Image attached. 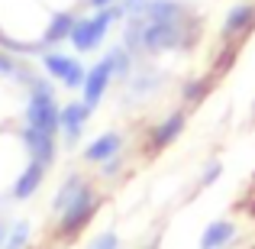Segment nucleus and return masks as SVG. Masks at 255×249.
Listing matches in <instances>:
<instances>
[{
	"instance_id": "obj_6",
	"label": "nucleus",
	"mask_w": 255,
	"mask_h": 249,
	"mask_svg": "<svg viewBox=\"0 0 255 249\" xmlns=\"http://www.w3.org/2000/svg\"><path fill=\"white\" fill-rule=\"evenodd\" d=\"M110 84H113V65L107 62V55H104L97 65H91V68H87L84 87H81V100L91 107V110H97V107L104 104V97H107V91H110Z\"/></svg>"
},
{
	"instance_id": "obj_9",
	"label": "nucleus",
	"mask_w": 255,
	"mask_h": 249,
	"mask_svg": "<svg viewBox=\"0 0 255 249\" xmlns=\"http://www.w3.org/2000/svg\"><path fill=\"white\" fill-rule=\"evenodd\" d=\"M184 130H187V113L184 110H171L162 123L152 126V133H149V152L168 149L174 139H181V133H184Z\"/></svg>"
},
{
	"instance_id": "obj_5",
	"label": "nucleus",
	"mask_w": 255,
	"mask_h": 249,
	"mask_svg": "<svg viewBox=\"0 0 255 249\" xmlns=\"http://www.w3.org/2000/svg\"><path fill=\"white\" fill-rule=\"evenodd\" d=\"M94 117V110L84 104V100H71V104H62V113H58V136H62L65 146H78V139L84 136L87 120Z\"/></svg>"
},
{
	"instance_id": "obj_23",
	"label": "nucleus",
	"mask_w": 255,
	"mask_h": 249,
	"mask_svg": "<svg viewBox=\"0 0 255 249\" xmlns=\"http://www.w3.org/2000/svg\"><path fill=\"white\" fill-rule=\"evenodd\" d=\"M123 165H126V159H123V152H120V156L107 159L104 165H97V172H100V178H117V175L123 172Z\"/></svg>"
},
{
	"instance_id": "obj_7",
	"label": "nucleus",
	"mask_w": 255,
	"mask_h": 249,
	"mask_svg": "<svg viewBox=\"0 0 255 249\" xmlns=\"http://www.w3.org/2000/svg\"><path fill=\"white\" fill-rule=\"evenodd\" d=\"M19 139H23L29 159H36V162L45 165V168L55 165V159H58V136L42 133V130H32V126H19Z\"/></svg>"
},
{
	"instance_id": "obj_26",
	"label": "nucleus",
	"mask_w": 255,
	"mask_h": 249,
	"mask_svg": "<svg viewBox=\"0 0 255 249\" xmlns=\"http://www.w3.org/2000/svg\"><path fill=\"white\" fill-rule=\"evenodd\" d=\"M3 240H6V224L0 220V249H3Z\"/></svg>"
},
{
	"instance_id": "obj_15",
	"label": "nucleus",
	"mask_w": 255,
	"mask_h": 249,
	"mask_svg": "<svg viewBox=\"0 0 255 249\" xmlns=\"http://www.w3.org/2000/svg\"><path fill=\"white\" fill-rule=\"evenodd\" d=\"M158 91V78L155 71H132L126 78V100H142V97H152Z\"/></svg>"
},
{
	"instance_id": "obj_2",
	"label": "nucleus",
	"mask_w": 255,
	"mask_h": 249,
	"mask_svg": "<svg viewBox=\"0 0 255 249\" xmlns=\"http://www.w3.org/2000/svg\"><path fill=\"white\" fill-rule=\"evenodd\" d=\"M97 211H100V191L94 185H84L81 191H78V198L71 201L62 214H58L55 237L58 240H75L78 233H81L84 227L97 217Z\"/></svg>"
},
{
	"instance_id": "obj_14",
	"label": "nucleus",
	"mask_w": 255,
	"mask_h": 249,
	"mask_svg": "<svg viewBox=\"0 0 255 249\" xmlns=\"http://www.w3.org/2000/svg\"><path fill=\"white\" fill-rule=\"evenodd\" d=\"M142 16L149 23H171V19H184V6L178 0H145Z\"/></svg>"
},
{
	"instance_id": "obj_18",
	"label": "nucleus",
	"mask_w": 255,
	"mask_h": 249,
	"mask_svg": "<svg viewBox=\"0 0 255 249\" xmlns=\"http://www.w3.org/2000/svg\"><path fill=\"white\" fill-rule=\"evenodd\" d=\"M107 62L113 65V78H123V81L136 71V55H132L126 45H113V49L107 52Z\"/></svg>"
},
{
	"instance_id": "obj_21",
	"label": "nucleus",
	"mask_w": 255,
	"mask_h": 249,
	"mask_svg": "<svg viewBox=\"0 0 255 249\" xmlns=\"http://www.w3.org/2000/svg\"><path fill=\"white\" fill-rule=\"evenodd\" d=\"M220 178H223V162H217V159H213V162H207L204 172H200V188H213Z\"/></svg>"
},
{
	"instance_id": "obj_28",
	"label": "nucleus",
	"mask_w": 255,
	"mask_h": 249,
	"mask_svg": "<svg viewBox=\"0 0 255 249\" xmlns=\"http://www.w3.org/2000/svg\"><path fill=\"white\" fill-rule=\"evenodd\" d=\"M252 117H255V100H252Z\"/></svg>"
},
{
	"instance_id": "obj_25",
	"label": "nucleus",
	"mask_w": 255,
	"mask_h": 249,
	"mask_svg": "<svg viewBox=\"0 0 255 249\" xmlns=\"http://www.w3.org/2000/svg\"><path fill=\"white\" fill-rule=\"evenodd\" d=\"M87 3L94 6V10H107V6H113V3H120V0H87Z\"/></svg>"
},
{
	"instance_id": "obj_12",
	"label": "nucleus",
	"mask_w": 255,
	"mask_h": 249,
	"mask_svg": "<svg viewBox=\"0 0 255 249\" xmlns=\"http://www.w3.org/2000/svg\"><path fill=\"white\" fill-rule=\"evenodd\" d=\"M75 13L71 10H55L52 13V19H49V26L42 29V36H39V42L45 45V49H55L58 42H68V36H71V29H75Z\"/></svg>"
},
{
	"instance_id": "obj_20",
	"label": "nucleus",
	"mask_w": 255,
	"mask_h": 249,
	"mask_svg": "<svg viewBox=\"0 0 255 249\" xmlns=\"http://www.w3.org/2000/svg\"><path fill=\"white\" fill-rule=\"evenodd\" d=\"M29 220H16V224L6 230V240H3V249H26V243H29Z\"/></svg>"
},
{
	"instance_id": "obj_1",
	"label": "nucleus",
	"mask_w": 255,
	"mask_h": 249,
	"mask_svg": "<svg viewBox=\"0 0 255 249\" xmlns=\"http://www.w3.org/2000/svg\"><path fill=\"white\" fill-rule=\"evenodd\" d=\"M123 16H126V10L120 3L107 6V10H94V16H78L75 29H71V36H68L71 49H75L78 55H87V52L100 49V42L107 39L110 26L117 23V19H123Z\"/></svg>"
},
{
	"instance_id": "obj_27",
	"label": "nucleus",
	"mask_w": 255,
	"mask_h": 249,
	"mask_svg": "<svg viewBox=\"0 0 255 249\" xmlns=\"http://www.w3.org/2000/svg\"><path fill=\"white\" fill-rule=\"evenodd\" d=\"M145 249H158V243H152V246H145Z\"/></svg>"
},
{
	"instance_id": "obj_16",
	"label": "nucleus",
	"mask_w": 255,
	"mask_h": 249,
	"mask_svg": "<svg viewBox=\"0 0 255 249\" xmlns=\"http://www.w3.org/2000/svg\"><path fill=\"white\" fill-rule=\"evenodd\" d=\"M87 185L84 181V175L81 172H71L68 178L62 181V185H58V191H55V198H52V214H62L65 207L71 204V201L78 198V191H81V188Z\"/></svg>"
},
{
	"instance_id": "obj_17",
	"label": "nucleus",
	"mask_w": 255,
	"mask_h": 249,
	"mask_svg": "<svg viewBox=\"0 0 255 249\" xmlns=\"http://www.w3.org/2000/svg\"><path fill=\"white\" fill-rule=\"evenodd\" d=\"M210 91H213V78H191V81H184L181 84V100H184L187 107H197V104H204L207 97H210Z\"/></svg>"
},
{
	"instance_id": "obj_3",
	"label": "nucleus",
	"mask_w": 255,
	"mask_h": 249,
	"mask_svg": "<svg viewBox=\"0 0 255 249\" xmlns=\"http://www.w3.org/2000/svg\"><path fill=\"white\" fill-rule=\"evenodd\" d=\"M39 62H42V75L52 78V81H62L65 91H81L84 87L87 68H84L81 58L65 55V52H55V49H45L39 55Z\"/></svg>"
},
{
	"instance_id": "obj_10",
	"label": "nucleus",
	"mask_w": 255,
	"mask_h": 249,
	"mask_svg": "<svg viewBox=\"0 0 255 249\" xmlns=\"http://www.w3.org/2000/svg\"><path fill=\"white\" fill-rule=\"evenodd\" d=\"M45 172H49L45 165H39L36 159H29V162L23 165V172L16 175V181L10 185V194H6V198H10V201H29L32 194H36L39 188H42Z\"/></svg>"
},
{
	"instance_id": "obj_24",
	"label": "nucleus",
	"mask_w": 255,
	"mask_h": 249,
	"mask_svg": "<svg viewBox=\"0 0 255 249\" xmlns=\"http://www.w3.org/2000/svg\"><path fill=\"white\" fill-rule=\"evenodd\" d=\"M233 62H236V49L226 42V45H223V52H220V58H217V75L230 71V65H233Z\"/></svg>"
},
{
	"instance_id": "obj_19",
	"label": "nucleus",
	"mask_w": 255,
	"mask_h": 249,
	"mask_svg": "<svg viewBox=\"0 0 255 249\" xmlns=\"http://www.w3.org/2000/svg\"><path fill=\"white\" fill-rule=\"evenodd\" d=\"M32 75H36V71L26 68L23 62H16L10 52H0V78H10V81H16V84L26 87V84L32 81Z\"/></svg>"
},
{
	"instance_id": "obj_11",
	"label": "nucleus",
	"mask_w": 255,
	"mask_h": 249,
	"mask_svg": "<svg viewBox=\"0 0 255 249\" xmlns=\"http://www.w3.org/2000/svg\"><path fill=\"white\" fill-rule=\"evenodd\" d=\"M252 26H255V3H236L230 13H226L220 36H223V42H233V39L246 36Z\"/></svg>"
},
{
	"instance_id": "obj_13",
	"label": "nucleus",
	"mask_w": 255,
	"mask_h": 249,
	"mask_svg": "<svg viewBox=\"0 0 255 249\" xmlns=\"http://www.w3.org/2000/svg\"><path fill=\"white\" fill-rule=\"evenodd\" d=\"M233 240H236V224L220 217V220H210V224L204 227V233H200V240H197V249H226Z\"/></svg>"
},
{
	"instance_id": "obj_22",
	"label": "nucleus",
	"mask_w": 255,
	"mask_h": 249,
	"mask_svg": "<svg viewBox=\"0 0 255 249\" xmlns=\"http://www.w3.org/2000/svg\"><path fill=\"white\" fill-rule=\"evenodd\" d=\"M87 249H120V233L117 230L100 233V237H94L91 243H87Z\"/></svg>"
},
{
	"instance_id": "obj_8",
	"label": "nucleus",
	"mask_w": 255,
	"mask_h": 249,
	"mask_svg": "<svg viewBox=\"0 0 255 249\" xmlns=\"http://www.w3.org/2000/svg\"><path fill=\"white\" fill-rule=\"evenodd\" d=\"M123 146H126L123 133H117V130H107V133L94 136L91 143L84 146V149H81V159H84L87 165H104L107 159L120 156V152H123Z\"/></svg>"
},
{
	"instance_id": "obj_4",
	"label": "nucleus",
	"mask_w": 255,
	"mask_h": 249,
	"mask_svg": "<svg viewBox=\"0 0 255 249\" xmlns=\"http://www.w3.org/2000/svg\"><path fill=\"white\" fill-rule=\"evenodd\" d=\"M184 42H187L184 19H171V23H149V19H145V26H142V55H158V52H168V49H181Z\"/></svg>"
}]
</instances>
